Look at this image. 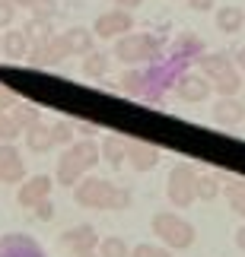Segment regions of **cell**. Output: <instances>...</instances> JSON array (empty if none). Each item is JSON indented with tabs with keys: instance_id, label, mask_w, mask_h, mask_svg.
<instances>
[{
	"instance_id": "1",
	"label": "cell",
	"mask_w": 245,
	"mask_h": 257,
	"mask_svg": "<svg viewBox=\"0 0 245 257\" xmlns=\"http://www.w3.org/2000/svg\"><path fill=\"white\" fill-rule=\"evenodd\" d=\"M99 162H102L99 143H96V140H86V137H83V140H73L64 150V156L57 159V184L73 187L86 172H93Z\"/></svg>"
},
{
	"instance_id": "18",
	"label": "cell",
	"mask_w": 245,
	"mask_h": 257,
	"mask_svg": "<svg viewBox=\"0 0 245 257\" xmlns=\"http://www.w3.org/2000/svg\"><path fill=\"white\" fill-rule=\"evenodd\" d=\"M23 134H26V146H29L32 153H48V150L54 146V134H51V127L42 124V121L32 124V127H29V131H23Z\"/></svg>"
},
{
	"instance_id": "42",
	"label": "cell",
	"mask_w": 245,
	"mask_h": 257,
	"mask_svg": "<svg viewBox=\"0 0 245 257\" xmlns=\"http://www.w3.org/2000/svg\"><path fill=\"white\" fill-rule=\"evenodd\" d=\"M76 257H99V251H83V254H76Z\"/></svg>"
},
{
	"instance_id": "13",
	"label": "cell",
	"mask_w": 245,
	"mask_h": 257,
	"mask_svg": "<svg viewBox=\"0 0 245 257\" xmlns=\"http://www.w3.org/2000/svg\"><path fill=\"white\" fill-rule=\"evenodd\" d=\"M64 57H70V54H67L61 35H51L48 42L29 48V61H32L35 67H51V64H57V61H64Z\"/></svg>"
},
{
	"instance_id": "22",
	"label": "cell",
	"mask_w": 245,
	"mask_h": 257,
	"mask_svg": "<svg viewBox=\"0 0 245 257\" xmlns=\"http://www.w3.org/2000/svg\"><path fill=\"white\" fill-rule=\"evenodd\" d=\"M118 89L124 95H137V98H140L146 92V73L143 70H124L121 80H118Z\"/></svg>"
},
{
	"instance_id": "8",
	"label": "cell",
	"mask_w": 245,
	"mask_h": 257,
	"mask_svg": "<svg viewBox=\"0 0 245 257\" xmlns=\"http://www.w3.org/2000/svg\"><path fill=\"white\" fill-rule=\"evenodd\" d=\"M210 89L213 86H210V80L204 73L185 70L179 80H175V92H179L185 102H194V105H198V102H207V98H210Z\"/></svg>"
},
{
	"instance_id": "17",
	"label": "cell",
	"mask_w": 245,
	"mask_h": 257,
	"mask_svg": "<svg viewBox=\"0 0 245 257\" xmlns=\"http://www.w3.org/2000/svg\"><path fill=\"white\" fill-rule=\"evenodd\" d=\"M0 51H4L7 61H23V57H29V38L26 32H7L4 38H0Z\"/></svg>"
},
{
	"instance_id": "15",
	"label": "cell",
	"mask_w": 245,
	"mask_h": 257,
	"mask_svg": "<svg viewBox=\"0 0 245 257\" xmlns=\"http://www.w3.org/2000/svg\"><path fill=\"white\" fill-rule=\"evenodd\" d=\"M213 121L223 127H236L245 121V105L239 102L236 95H220L217 105H213Z\"/></svg>"
},
{
	"instance_id": "36",
	"label": "cell",
	"mask_w": 245,
	"mask_h": 257,
	"mask_svg": "<svg viewBox=\"0 0 245 257\" xmlns=\"http://www.w3.org/2000/svg\"><path fill=\"white\" fill-rule=\"evenodd\" d=\"M191 10H198V13H207V10L213 7V0H188Z\"/></svg>"
},
{
	"instance_id": "6",
	"label": "cell",
	"mask_w": 245,
	"mask_h": 257,
	"mask_svg": "<svg viewBox=\"0 0 245 257\" xmlns=\"http://www.w3.org/2000/svg\"><path fill=\"white\" fill-rule=\"evenodd\" d=\"M166 197L172 206H191L198 200V169L188 162L172 165L169 181H166Z\"/></svg>"
},
{
	"instance_id": "23",
	"label": "cell",
	"mask_w": 245,
	"mask_h": 257,
	"mask_svg": "<svg viewBox=\"0 0 245 257\" xmlns=\"http://www.w3.org/2000/svg\"><path fill=\"white\" fill-rule=\"evenodd\" d=\"M83 73L93 76V80L105 76V73H109V54H105V51H90V54H83Z\"/></svg>"
},
{
	"instance_id": "32",
	"label": "cell",
	"mask_w": 245,
	"mask_h": 257,
	"mask_svg": "<svg viewBox=\"0 0 245 257\" xmlns=\"http://www.w3.org/2000/svg\"><path fill=\"white\" fill-rule=\"evenodd\" d=\"M32 213H35V219L51 222V219H54V203H51V200H42V203H35V206H32Z\"/></svg>"
},
{
	"instance_id": "20",
	"label": "cell",
	"mask_w": 245,
	"mask_h": 257,
	"mask_svg": "<svg viewBox=\"0 0 245 257\" xmlns=\"http://www.w3.org/2000/svg\"><path fill=\"white\" fill-rule=\"evenodd\" d=\"M217 29L226 32V35L239 32V29H245V13L239 7H220L217 10Z\"/></svg>"
},
{
	"instance_id": "19",
	"label": "cell",
	"mask_w": 245,
	"mask_h": 257,
	"mask_svg": "<svg viewBox=\"0 0 245 257\" xmlns=\"http://www.w3.org/2000/svg\"><path fill=\"white\" fill-rule=\"evenodd\" d=\"M64 38V48L67 54H90L93 51V32H86V29H67V32L61 35Z\"/></svg>"
},
{
	"instance_id": "35",
	"label": "cell",
	"mask_w": 245,
	"mask_h": 257,
	"mask_svg": "<svg viewBox=\"0 0 245 257\" xmlns=\"http://www.w3.org/2000/svg\"><path fill=\"white\" fill-rule=\"evenodd\" d=\"M13 105H16V95L10 92V89H4V86H0V114H7Z\"/></svg>"
},
{
	"instance_id": "11",
	"label": "cell",
	"mask_w": 245,
	"mask_h": 257,
	"mask_svg": "<svg viewBox=\"0 0 245 257\" xmlns=\"http://www.w3.org/2000/svg\"><path fill=\"white\" fill-rule=\"evenodd\" d=\"M0 257H45L42 244L23 232H7L0 238Z\"/></svg>"
},
{
	"instance_id": "21",
	"label": "cell",
	"mask_w": 245,
	"mask_h": 257,
	"mask_svg": "<svg viewBox=\"0 0 245 257\" xmlns=\"http://www.w3.org/2000/svg\"><path fill=\"white\" fill-rule=\"evenodd\" d=\"M7 114L16 121V127H19V131H29L32 124H38V121H42V111H38V108H35L32 102H16V105L10 108Z\"/></svg>"
},
{
	"instance_id": "2",
	"label": "cell",
	"mask_w": 245,
	"mask_h": 257,
	"mask_svg": "<svg viewBox=\"0 0 245 257\" xmlns=\"http://www.w3.org/2000/svg\"><path fill=\"white\" fill-rule=\"evenodd\" d=\"M150 229L153 235L159 238L169 251H182V248H191L194 244V225L185 219V216L179 213H156L153 219H150Z\"/></svg>"
},
{
	"instance_id": "10",
	"label": "cell",
	"mask_w": 245,
	"mask_h": 257,
	"mask_svg": "<svg viewBox=\"0 0 245 257\" xmlns=\"http://www.w3.org/2000/svg\"><path fill=\"white\" fill-rule=\"evenodd\" d=\"M0 181L4 184H23L26 181V162L13 143H0Z\"/></svg>"
},
{
	"instance_id": "24",
	"label": "cell",
	"mask_w": 245,
	"mask_h": 257,
	"mask_svg": "<svg viewBox=\"0 0 245 257\" xmlns=\"http://www.w3.org/2000/svg\"><path fill=\"white\" fill-rule=\"evenodd\" d=\"M223 194V184L217 175H198V200H217V197Z\"/></svg>"
},
{
	"instance_id": "41",
	"label": "cell",
	"mask_w": 245,
	"mask_h": 257,
	"mask_svg": "<svg viewBox=\"0 0 245 257\" xmlns=\"http://www.w3.org/2000/svg\"><path fill=\"white\" fill-rule=\"evenodd\" d=\"M10 4H16V7H32V0H10Z\"/></svg>"
},
{
	"instance_id": "31",
	"label": "cell",
	"mask_w": 245,
	"mask_h": 257,
	"mask_svg": "<svg viewBox=\"0 0 245 257\" xmlns=\"http://www.w3.org/2000/svg\"><path fill=\"white\" fill-rule=\"evenodd\" d=\"M35 13V19H51L57 13V4L54 0H32V7H29Z\"/></svg>"
},
{
	"instance_id": "39",
	"label": "cell",
	"mask_w": 245,
	"mask_h": 257,
	"mask_svg": "<svg viewBox=\"0 0 245 257\" xmlns=\"http://www.w3.org/2000/svg\"><path fill=\"white\" fill-rule=\"evenodd\" d=\"M80 134L86 137V140H93V134H96V127H93V124H80Z\"/></svg>"
},
{
	"instance_id": "3",
	"label": "cell",
	"mask_w": 245,
	"mask_h": 257,
	"mask_svg": "<svg viewBox=\"0 0 245 257\" xmlns=\"http://www.w3.org/2000/svg\"><path fill=\"white\" fill-rule=\"evenodd\" d=\"M198 64H201L204 76L210 80L217 95H236L242 89V76L236 73V64H232L226 54H201Z\"/></svg>"
},
{
	"instance_id": "12",
	"label": "cell",
	"mask_w": 245,
	"mask_h": 257,
	"mask_svg": "<svg viewBox=\"0 0 245 257\" xmlns=\"http://www.w3.org/2000/svg\"><path fill=\"white\" fill-rule=\"evenodd\" d=\"M61 244L76 257V254H83V251H96V248H99V235H96L93 225L83 222V225H73V229H67V232L61 235Z\"/></svg>"
},
{
	"instance_id": "30",
	"label": "cell",
	"mask_w": 245,
	"mask_h": 257,
	"mask_svg": "<svg viewBox=\"0 0 245 257\" xmlns=\"http://www.w3.org/2000/svg\"><path fill=\"white\" fill-rule=\"evenodd\" d=\"M19 134H23V131L16 127L13 117H10V114H0V143H13Z\"/></svg>"
},
{
	"instance_id": "28",
	"label": "cell",
	"mask_w": 245,
	"mask_h": 257,
	"mask_svg": "<svg viewBox=\"0 0 245 257\" xmlns=\"http://www.w3.org/2000/svg\"><path fill=\"white\" fill-rule=\"evenodd\" d=\"M51 134H54V146H70V143H73V137H76L73 124H67V121L51 124Z\"/></svg>"
},
{
	"instance_id": "34",
	"label": "cell",
	"mask_w": 245,
	"mask_h": 257,
	"mask_svg": "<svg viewBox=\"0 0 245 257\" xmlns=\"http://www.w3.org/2000/svg\"><path fill=\"white\" fill-rule=\"evenodd\" d=\"M16 16V4H10V0H0V29H7L10 23H13Z\"/></svg>"
},
{
	"instance_id": "14",
	"label": "cell",
	"mask_w": 245,
	"mask_h": 257,
	"mask_svg": "<svg viewBox=\"0 0 245 257\" xmlns=\"http://www.w3.org/2000/svg\"><path fill=\"white\" fill-rule=\"evenodd\" d=\"M127 162L134 165V172H153L159 165V150L140 140H127Z\"/></svg>"
},
{
	"instance_id": "25",
	"label": "cell",
	"mask_w": 245,
	"mask_h": 257,
	"mask_svg": "<svg viewBox=\"0 0 245 257\" xmlns=\"http://www.w3.org/2000/svg\"><path fill=\"white\" fill-rule=\"evenodd\" d=\"M99 257H131V248H127L124 238H115V235H109V238H99Z\"/></svg>"
},
{
	"instance_id": "29",
	"label": "cell",
	"mask_w": 245,
	"mask_h": 257,
	"mask_svg": "<svg viewBox=\"0 0 245 257\" xmlns=\"http://www.w3.org/2000/svg\"><path fill=\"white\" fill-rule=\"evenodd\" d=\"M131 257H172L169 254V248H159V244H150V241H143V244H134V251H131Z\"/></svg>"
},
{
	"instance_id": "38",
	"label": "cell",
	"mask_w": 245,
	"mask_h": 257,
	"mask_svg": "<svg viewBox=\"0 0 245 257\" xmlns=\"http://www.w3.org/2000/svg\"><path fill=\"white\" fill-rule=\"evenodd\" d=\"M236 248L245 251V225H242V229H236Z\"/></svg>"
},
{
	"instance_id": "40",
	"label": "cell",
	"mask_w": 245,
	"mask_h": 257,
	"mask_svg": "<svg viewBox=\"0 0 245 257\" xmlns=\"http://www.w3.org/2000/svg\"><path fill=\"white\" fill-rule=\"evenodd\" d=\"M236 67H242V70H245V48H239V51H236Z\"/></svg>"
},
{
	"instance_id": "7",
	"label": "cell",
	"mask_w": 245,
	"mask_h": 257,
	"mask_svg": "<svg viewBox=\"0 0 245 257\" xmlns=\"http://www.w3.org/2000/svg\"><path fill=\"white\" fill-rule=\"evenodd\" d=\"M134 29V16H131V10H109V13H102L99 19H96V26H93V35H99V38H121L127 35Z\"/></svg>"
},
{
	"instance_id": "16",
	"label": "cell",
	"mask_w": 245,
	"mask_h": 257,
	"mask_svg": "<svg viewBox=\"0 0 245 257\" xmlns=\"http://www.w3.org/2000/svg\"><path fill=\"white\" fill-rule=\"evenodd\" d=\"M99 153H102V162H109V169H121L127 162V140H121V137H105L99 143Z\"/></svg>"
},
{
	"instance_id": "33",
	"label": "cell",
	"mask_w": 245,
	"mask_h": 257,
	"mask_svg": "<svg viewBox=\"0 0 245 257\" xmlns=\"http://www.w3.org/2000/svg\"><path fill=\"white\" fill-rule=\"evenodd\" d=\"M131 203H134L131 187H118V191H115V206H112V210H127Z\"/></svg>"
},
{
	"instance_id": "5",
	"label": "cell",
	"mask_w": 245,
	"mask_h": 257,
	"mask_svg": "<svg viewBox=\"0 0 245 257\" xmlns=\"http://www.w3.org/2000/svg\"><path fill=\"white\" fill-rule=\"evenodd\" d=\"M115 191H118V184L90 175V178H80V181L73 184V203L86 206V210H112L115 206Z\"/></svg>"
},
{
	"instance_id": "37",
	"label": "cell",
	"mask_w": 245,
	"mask_h": 257,
	"mask_svg": "<svg viewBox=\"0 0 245 257\" xmlns=\"http://www.w3.org/2000/svg\"><path fill=\"white\" fill-rule=\"evenodd\" d=\"M115 4H121V10H137L143 0H115Z\"/></svg>"
},
{
	"instance_id": "26",
	"label": "cell",
	"mask_w": 245,
	"mask_h": 257,
	"mask_svg": "<svg viewBox=\"0 0 245 257\" xmlns=\"http://www.w3.org/2000/svg\"><path fill=\"white\" fill-rule=\"evenodd\" d=\"M226 197H229L232 213H239L245 219V181H242V178H232V181L226 184Z\"/></svg>"
},
{
	"instance_id": "9",
	"label": "cell",
	"mask_w": 245,
	"mask_h": 257,
	"mask_svg": "<svg viewBox=\"0 0 245 257\" xmlns=\"http://www.w3.org/2000/svg\"><path fill=\"white\" fill-rule=\"evenodd\" d=\"M51 187H54V181H51L48 175H32V178H26V181L19 184L16 200H19V206L32 210L35 203H42V200H48V197H51Z\"/></svg>"
},
{
	"instance_id": "27",
	"label": "cell",
	"mask_w": 245,
	"mask_h": 257,
	"mask_svg": "<svg viewBox=\"0 0 245 257\" xmlns=\"http://www.w3.org/2000/svg\"><path fill=\"white\" fill-rule=\"evenodd\" d=\"M26 38L32 45H42V42H48V38H51V23H48V19H32V23H29L26 29Z\"/></svg>"
},
{
	"instance_id": "4",
	"label": "cell",
	"mask_w": 245,
	"mask_h": 257,
	"mask_svg": "<svg viewBox=\"0 0 245 257\" xmlns=\"http://www.w3.org/2000/svg\"><path fill=\"white\" fill-rule=\"evenodd\" d=\"M118 61L124 64H140V61H156L162 57V42L150 32H127L115 42V51H112Z\"/></svg>"
}]
</instances>
